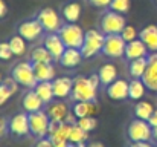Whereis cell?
Returning a JSON list of instances; mask_svg holds the SVG:
<instances>
[{"label":"cell","mask_w":157,"mask_h":147,"mask_svg":"<svg viewBox=\"0 0 157 147\" xmlns=\"http://www.w3.org/2000/svg\"><path fill=\"white\" fill-rule=\"evenodd\" d=\"M98 88L92 84L89 77H76L73 78V88L70 98L73 101H96Z\"/></svg>","instance_id":"obj_1"},{"label":"cell","mask_w":157,"mask_h":147,"mask_svg":"<svg viewBox=\"0 0 157 147\" xmlns=\"http://www.w3.org/2000/svg\"><path fill=\"white\" fill-rule=\"evenodd\" d=\"M11 77L20 86H25L28 89H34L37 86V83H38L37 78H35L32 61H20V63H17L12 67V71H11Z\"/></svg>","instance_id":"obj_2"},{"label":"cell","mask_w":157,"mask_h":147,"mask_svg":"<svg viewBox=\"0 0 157 147\" xmlns=\"http://www.w3.org/2000/svg\"><path fill=\"white\" fill-rule=\"evenodd\" d=\"M104 40H105V34L102 31L89 29V31L86 32L84 43H82V48H81L82 57H84V58H90V57H95L96 54L102 52Z\"/></svg>","instance_id":"obj_3"},{"label":"cell","mask_w":157,"mask_h":147,"mask_svg":"<svg viewBox=\"0 0 157 147\" xmlns=\"http://www.w3.org/2000/svg\"><path fill=\"white\" fill-rule=\"evenodd\" d=\"M58 34H59L61 40L64 42L66 48H75V49L82 48L86 32H84L82 28L78 26L76 23H67V25H63V28L59 29Z\"/></svg>","instance_id":"obj_4"},{"label":"cell","mask_w":157,"mask_h":147,"mask_svg":"<svg viewBox=\"0 0 157 147\" xmlns=\"http://www.w3.org/2000/svg\"><path fill=\"white\" fill-rule=\"evenodd\" d=\"M29 127H31V135L35 137L37 140L48 137L49 127H51V118L48 112L43 109V110L29 113Z\"/></svg>","instance_id":"obj_5"},{"label":"cell","mask_w":157,"mask_h":147,"mask_svg":"<svg viewBox=\"0 0 157 147\" xmlns=\"http://www.w3.org/2000/svg\"><path fill=\"white\" fill-rule=\"evenodd\" d=\"M127 135H128V140H130L131 143L151 141V140H153V127L150 126L148 121L134 118V120L128 124Z\"/></svg>","instance_id":"obj_6"},{"label":"cell","mask_w":157,"mask_h":147,"mask_svg":"<svg viewBox=\"0 0 157 147\" xmlns=\"http://www.w3.org/2000/svg\"><path fill=\"white\" fill-rule=\"evenodd\" d=\"M127 22H125V15L114 12V11H108L105 12L101 18V31L104 32L105 35L108 34H121L122 29L125 28Z\"/></svg>","instance_id":"obj_7"},{"label":"cell","mask_w":157,"mask_h":147,"mask_svg":"<svg viewBox=\"0 0 157 147\" xmlns=\"http://www.w3.org/2000/svg\"><path fill=\"white\" fill-rule=\"evenodd\" d=\"M125 48H127V42L122 39L121 34H108L105 35L102 54L110 58H121L125 55Z\"/></svg>","instance_id":"obj_8"},{"label":"cell","mask_w":157,"mask_h":147,"mask_svg":"<svg viewBox=\"0 0 157 147\" xmlns=\"http://www.w3.org/2000/svg\"><path fill=\"white\" fill-rule=\"evenodd\" d=\"M8 132L17 138H23L26 135H31V127H29V113L20 112L15 113L9 121H8Z\"/></svg>","instance_id":"obj_9"},{"label":"cell","mask_w":157,"mask_h":147,"mask_svg":"<svg viewBox=\"0 0 157 147\" xmlns=\"http://www.w3.org/2000/svg\"><path fill=\"white\" fill-rule=\"evenodd\" d=\"M70 124L67 123H56L51 121V127H49V133L48 138L52 141L55 147H64L69 144V135H70Z\"/></svg>","instance_id":"obj_10"},{"label":"cell","mask_w":157,"mask_h":147,"mask_svg":"<svg viewBox=\"0 0 157 147\" xmlns=\"http://www.w3.org/2000/svg\"><path fill=\"white\" fill-rule=\"evenodd\" d=\"M37 20L41 23V26L48 32H59V29L63 28L61 17L53 8H43L38 12Z\"/></svg>","instance_id":"obj_11"},{"label":"cell","mask_w":157,"mask_h":147,"mask_svg":"<svg viewBox=\"0 0 157 147\" xmlns=\"http://www.w3.org/2000/svg\"><path fill=\"white\" fill-rule=\"evenodd\" d=\"M44 32V28L41 26V23L34 18V20H26L23 23H20L18 26V35H21L26 42H35L37 39H40Z\"/></svg>","instance_id":"obj_12"},{"label":"cell","mask_w":157,"mask_h":147,"mask_svg":"<svg viewBox=\"0 0 157 147\" xmlns=\"http://www.w3.org/2000/svg\"><path fill=\"white\" fill-rule=\"evenodd\" d=\"M142 80L148 91L157 94V52H151L148 55V67Z\"/></svg>","instance_id":"obj_13"},{"label":"cell","mask_w":157,"mask_h":147,"mask_svg":"<svg viewBox=\"0 0 157 147\" xmlns=\"http://www.w3.org/2000/svg\"><path fill=\"white\" fill-rule=\"evenodd\" d=\"M128 86H130V81L117 78V80H114L111 84H108L105 88V94H107V97L110 100L122 101V100L128 98Z\"/></svg>","instance_id":"obj_14"},{"label":"cell","mask_w":157,"mask_h":147,"mask_svg":"<svg viewBox=\"0 0 157 147\" xmlns=\"http://www.w3.org/2000/svg\"><path fill=\"white\" fill-rule=\"evenodd\" d=\"M43 45L52 54L55 61H58V60L61 58V55L64 54V51H66V45H64V42L61 40V37H59L58 32H49V34L44 37Z\"/></svg>","instance_id":"obj_15"},{"label":"cell","mask_w":157,"mask_h":147,"mask_svg":"<svg viewBox=\"0 0 157 147\" xmlns=\"http://www.w3.org/2000/svg\"><path fill=\"white\" fill-rule=\"evenodd\" d=\"M46 104L43 103V100L37 95V92L34 89H29L28 92L23 94L21 97V107L26 113H34V112H38V110H43Z\"/></svg>","instance_id":"obj_16"},{"label":"cell","mask_w":157,"mask_h":147,"mask_svg":"<svg viewBox=\"0 0 157 147\" xmlns=\"http://www.w3.org/2000/svg\"><path fill=\"white\" fill-rule=\"evenodd\" d=\"M46 112H48V115H49L51 121L64 123V121H66V118L69 116V113H70L72 110H69V106H67L64 101L58 100V101H52V103H49V104H48Z\"/></svg>","instance_id":"obj_17"},{"label":"cell","mask_w":157,"mask_h":147,"mask_svg":"<svg viewBox=\"0 0 157 147\" xmlns=\"http://www.w3.org/2000/svg\"><path fill=\"white\" fill-rule=\"evenodd\" d=\"M52 86H53L55 98L64 100V98L70 97V94H72L73 80L70 77H58V78H53L52 80Z\"/></svg>","instance_id":"obj_18"},{"label":"cell","mask_w":157,"mask_h":147,"mask_svg":"<svg viewBox=\"0 0 157 147\" xmlns=\"http://www.w3.org/2000/svg\"><path fill=\"white\" fill-rule=\"evenodd\" d=\"M148 48L145 46V43L140 40V39H136L130 43H127V48H125V57L128 61L131 60H136V58H142V57H148Z\"/></svg>","instance_id":"obj_19"},{"label":"cell","mask_w":157,"mask_h":147,"mask_svg":"<svg viewBox=\"0 0 157 147\" xmlns=\"http://www.w3.org/2000/svg\"><path fill=\"white\" fill-rule=\"evenodd\" d=\"M82 52L81 49H75V48H66L64 54L61 55V58L58 60L59 64L63 67H67V69H72V67H76L81 60H82Z\"/></svg>","instance_id":"obj_20"},{"label":"cell","mask_w":157,"mask_h":147,"mask_svg":"<svg viewBox=\"0 0 157 147\" xmlns=\"http://www.w3.org/2000/svg\"><path fill=\"white\" fill-rule=\"evenodd\" d=\"M139 39L150 52H157V25H148L139 32Z\"/></svg>","instance_id":"obj_21"},{"label":"cell","mask_w":157,"mask_h":147,"mask_svg":"<svg viewBox=\"0 0 157 147\" xmlns=\"http://www.w3.org/2000/svg\"><path fill=\"white\" fill-rule=\"evenodd\" d=\"M96 112V101H75L72 106V113L76 118H84V116H93Z\"/></svg>","instance_id":"obj_22"},{"label":"cell","mask_w":157,"mask_h":147,"mask_svg":"<svg viewBox=\"0 0 157 147\" xmlns=\"http://www.w3.org/2000/svg\"><path fill=\"white\" fill-rule=\"evenodd\" d=\"M37 81H52L55 78V67L52 63H32Z\"/></svg>","instance_id":"obj_23"},{"label":"cell","mask_w":157,"mask_h":147,"mask_svg":"<svg viewBox=\"0 0 157 147\" xmlns=\"http://www.w3.org/2000/svg\"><path fill=\"white\" fill-rule=\"evenodd\" d=\"M61 17L67 23H76L81 17V5L78 2H69L61 8Z\"/></svg>","instance_id":"obj_24"},{"label":"cell","mask_w":157,"mask_h":147,"mask_svg":"<svg viewBox=\"0 0 157 147\" xmlns=\"http://www.w3.org/2000/svg\"><path fill=\"white\" fill-rule=\"evenodd\" d=\"M98 75H99V80H101V84L102 86H108L111 84L114 80H117V69L114 64L111 63H107V64H102L98 71Z\"/></svg>","instance_id":"obj_25"},{"label":"cell","mask_w":157,"mask_h":147,"mask_svg":"<svg viewBox=\"0 0 157 147\" xmlns=\"http://www.w3.org/2000/svg\"><path fill=\"white\" fill-rule=\"evenodd\" d=\"M18 89V83L11 77V78H6L3 80V83L0 84V106H3L9 98L12 97Z\"/></svg>","instance_id":"obj_26"},{"label":"cell","mask_w":157,"mask_h":147,"mask_svg":"<svg viewBox=\"0 0 157 147\" xmlns=\"http://www.w3.org/2000/svg\"><path fill=\"white\" fill-rule=\"evenodd\" d=\"M34 91L37 92V95L43 100V103L48 106L49 103H52L55 94H53V86L52 81H38L37 86L34 88Z\"/></svg>","instance_id":"obj_27"},{"label":"cell","mask_w":157,"mask_h":147,"mask_svg":"<svg viewBox=\"0 0 157 147\" xmlns=\"http://www.w3.org/2000/svg\"><path fill=\"white\" fill-rule=\"evenodd\" d=\"M145 92H147V86L142 78H133L130 81V86H128V98L130 100L140 101V98H144Z\"/></svg>","instance_id":"obj_28"},{"label":"cell","mask_w":157,"mask_h":147,"mask_svg":"<svg viewBox=\"0 0 157 147\" xmlns=\"http://www.w3.org/2000/svg\"><path fill=\"white\" fill-rule=\"evenodd\" d=\"M147 67H148V57H142L130 61L128 72L133 78H142L144 74L147 72Z\"/></svg>","instance_id":"obj_29"},{"label":"cell","mask_w":157,"mask_h":147,"mask_svg":"<svg viewBox=\"0 0 157 147\" xmlns=\"http://www.w3.org/2000/svg\"><path fill=\"white\" fill-rule=\"evenodd\" d=\"M133 112H134V118H139V120H145V121H148L150 116H151L153 112H154V106H153L150 101H142V100H140V101L136 103Z\"/></svg>","instance_id":"obj_30"},{"label":"cell","mask_w":157,"mask_h":147,"mask_svg":"<svg viewBox=\"0 0 157 147\" xmlns=\"http://www.w3.org/2000/svg\"><path fill=\"white\" fill-rule=\"evenodd\" d=\"M52 54L46 49V46H37L31 52V61L32 63H52Z\"/></svg>","instance_id":"obj_31"},{"label":"cell","mask_w":157,"mask_h":147,"mask_svg":"<svg viewBox=\"0 0 157 147\" xmlns=\"http://www.w3.org/2000/svg\"><path fill=\"white\" fill-rule=\"evenodd\" d=\"M87 132L82 130L78 124H73L70 127V135H69V143L70 144H81V143H87Z\"/></svg>","instance_id":"obj_32"},{"label":"cell","mask_w":157,"mask_h":147,"mask_svg":"<svg viewBox=\"0 0 157 147\" xmlns=\"http://www.w3.org/2000/svg\"><path fill=\"white\" fill-rule=\"evenodd\" d=\"M9 46H11L15 57H20V55H23L26 52V40L21 35H14L9 40Z\"/></svg>","instance_id":"obj_33"},{"label":"cell","mask_w":157,"mask_h":147,"mask_svg":"<svg viewBox=\"0 0 157 147\" xmlns=\"http://www.w3.org/2000/svg\"><path fill=\"white\" fill-rule=\"evenodd\" d=\"M76 124H78L82 130H86V132L89 133V132H92V130H95V129H96L98 121H96V118H95V116H84V118H78Z\"/></svg>","instance_id":"obj_34"},{"label":"cell","mask_w":157,"mask_h":147,"mask_svg":"<svg viewBox=\"0 0 157 147\" xmlns=\"http://www.w3.org/2000/svg\"><path fill=\"white\" fill-rule=\"evenodd\" d=\"M130 6H131L130 0H111L110 9L114 12H119V14H127L130 11Z\"/></svg>","instance_id":"obj_35"},{"label":"cell","mask_w":157,"mask_h":147,"mask_svg":"<svg viewBox=\"0 0 157 147\" xmlns=\"http://www.w3.org/2000/svg\"><path fill=\"white\" fill-rule=\"evenodd\" d=\"M121 35H122V39H124L127 43H130V42H133V40L137 39V31H136L134 26H131V25H125V28L122 29Z\"/></svg>","instance_id":"obj_36"},{"label":"cell","mask_w":157,"mask_h":147,"mask_svg":"<svg viewBox=\"0 0 157 147\" xmlns=\"http://www.w3.org/2000/svg\"><path fill=\"white\" fill-rule=\"evenodd\" d=\"M14 57V52L9 46V42H0V60H11Z\"/></svg>","instance_id":"obj_37"},{"label":"cell","mask_w":157,"mask_h":147,"mask_svg":"<svg viewBox=\"0 0 157 147\" xmlns=\"http://www.w3.org/2000/svg\"><path fill=\"white\" fill-rule=\"evenodd\" d=\"M34 147H55V144H53L48 137H44V138L37 140V143L34 144Z\"/></svg>","instance_id":"obj_38"},{"label":"cell","mask_w":157,"mask_h":147,"mask_svg":"<svg viewBox=\"0 0 157 147\" xmlns=\"http://www.w3.org/2000/svg\"><path fill=\"white\" fill-rule=\"evenodd\" d=\"M89 2L96 8H110L111 5V0H89Z\"/></svg>","instance_id":"obj_39"},{"label":"cell","mask_w":157,"mask_h":147,"mask_svg":"<svg viewBox=\"0 0 157 147\" xmlns=\"http://www.w3.org/2000/svg\"><path fill=\"white\" fill-rule=\"evenodd\" d=\"M128 147H156L151 141H137V143H130Z\"/></svg>","instance_id":"obj_40"},{"label":"cell","mask_w":157,"mask_h":147,"mask_svg":"<svg viewBox=\"0 0 157 147\" xmlns=\"http://www.w3.org/2000/svg\"><path fill=\"white\" fill-rule=\"evenodd\" d=\"M5 133H9L8 132V121L5 118H0V137H3Z\"/></svg>","instance_id":"obj_41"},{"label":"cell","mask_w":157,"mask_h":147,"mask_svg":"<svg viewBox=\"0 0 157 147\" xmlns=\"http://www.w3.org/2000/svg\"><path fill=\"white\" fill-rule=\"evenodd\" d=\"M8 12V6L5 3V0H0V18H3Z\"/></svg>","instance_id":"obj_42"},{"label":"cell","mask_w":157,"mask_h":147,"mask_svg":"<svg viewBox=\"0 0 157 147\" xmlns=\"http://www.w3.org/2000/svg\"><path fill=\"white\" fill-rule=\"evenodd\" d=\"M148 123H150V126H151V127H156L157 126V109H154V112H153V115L150 116Z\"/></svg>","instance_id":"obj_43"},{"label":"cell","mask_w":157,"mask_h":147,"mask_svg":"<svg viewBox=\"0 0 157 147\" xmlns=\"http://www.w3.org/2000/svg\"><path fill=\"white\" fill-rule=\"evenodd\" d=\"M87 147H105L101 141H92V143H89L87 144Z\"/></svg>","instance_id":"obj_44"},{"label":"cell","mask_w":157,"mask_h":147,"mask_svg":"<svg viewBox=\"0 0 157 147\" xmlns=\"http://www.w3.org/2000/svg\"><path fill=\"white\" fill-rule=\"evenodd\" d=\"M153 140L157 143V126L156 127H153Z\"/></svg>","instance_id":"obj_45"},{"label":"cell","mask_w":157,"mask_h":147,"mask_svg":"<svg viewBox=\"0 0 157 147\" xmlns=\"http://www.w3.org/2000/svg\"><path fill=\"white\" fill-rule=\"evenodd\" d=\"M2 83H3V81H2V75H0V84H2Z\"/></svg>","instance_id":"obj_46"},{"label":"cell","mask_w":157,"mask_h":147,"mask_svg":"<svg viewBox=\"0 0 157 147\" xmlns=\"http://www.w3.org/2000/svg\"><path fill=\"white\" fill-rule=\"evenodd\" d=\"M64 147H69V144H67V146H64Z\"/></svg>","instance_id":"obj_47"},{"label":"cell","mask_w":157,"mask_h":147,"mask_svg":"<svg viewBox=\"0 0 157 147\" xmlns=\"http://www.w3.org/2000/svg\"><path fill=\"white\" fill-rule=\"evenodd\" d=\"M156 5H157V0H156Z\"/></svg>","instance_id":"obj_48"}]
</instances>
